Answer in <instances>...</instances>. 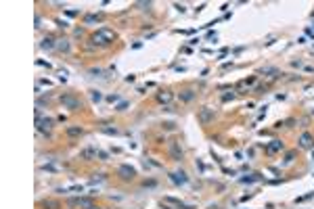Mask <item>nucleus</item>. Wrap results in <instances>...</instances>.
Masks as SVG:
<instances>
[{
	"instance_id": "f257e3e1",
	"label": "nucleus",
	"mask_w": 314,
	"mask_h": 209,
	"mask_svg": "<svg viewBox=\"0 0 314 209\" xmlns=\"http://www.w3.org/2000/svg\"><path fill=\"white\" fill-rule=\"evenodd\" d=\"M92 40L94 44H109V42H113V32H109V29H98L94 36H92Z\"/></svg>"
},
{
	"instance_id": "f03ea898",
	"label": "nucleus",
	"mask_w": 314,
	"mask_h": 209,
	"mask_svg": "<svg viewBox=\"0 0 314 209\" xmlns=\"http://www.w3.org/2000/svg\"><path fill=\"white\" fill-rule=\"evenodd\" d=\"M61 103H63V105H65L67 109H71V111L80 109V100H78V98H73V96H69V94L61 96Z\"/></svg>"
},
{
	"instance_id": "7ed1b4c3",
	"label": "nucleus",
	"mask_w": 314,
	"mask_h": 209,
	"mask_svg": "<svg viewBox=\"0 0 314 209\" xmlns=\"http://www.w3.org/2000/svg\"><path fill=\"white\" fill-rule=\"evenodd\" d=\"M120 176H122L124 180H132L136 176V171H134V167H130V165H122L120 167Z\"/></svg>"
},
{
	"instance_id": "20e7f679",
	"label": "nucleus",
	"mask_w": 314,
	"mask_h": 209,
	"mask_svg": "<svg viewBox=\"0 0 314 209\" xmlns=\"http://www.w3.org/2000/svg\"><path fill=\"white\" fill-rule=\"evenodd\" d=\"M212 117H214V111H212V109H203V111L199 113V121H201V124H207Z\"/></svg>"
},
{
	"instance_id": "39448f33",
	"label": "nucleus",
	"mask_w": 314,
	"mask_h": 209,
	"mask_svg": "<svg viewBox=\"0 0 314 209\" xmlns=\"http://www.w3.org/2000/svg\"><path fill=\"white\" fill-rule=\"evenodd\" d=\"M170 153H172L174 161H180V159H182V151L178 149V144H176V142H172V144H170Z\"/></svg>"
},
{
	"instance_id": "423d86ee",
	"label": "nucleus",
	"mask_w": 314,
	"mask_h": 209,
	"mask_svg": "<svg viewBox=\"0 0 314 209\" xmlns=\"http://www.w3.org/2000/svg\"><path fill=\"white\" fill-rule=\"evenodd\" d=\"M36 125H38V130H42V132H44V130H50L52 119H48V117H46V119H42V117H40V119L36 121Z\"/></svg>"
},
{
	"instance_id": "0eeeda50",
	"label": "nucleus",
	"mask_w": 314,
	"mask_h": 209,
	"mask_svg": "<svg viewBox=\"0 0 314 209\" xmlns=\"http://www.w3.org/2000/svg\"><path fill=\"white\" fill-rule=\"evenodd\" d=\"M281 149H283V142H281V140H272V142L268 144V149H266V151L272 155V153H276V151H281Z\"/></svg>"
},
{
	"instance_id": "6e6552de",
	"label": "nucleus",
	"mask_w": 314,
	"mask_h": 209,
	"mask_svg": "<svg viewBox=\"0 0 314 209\" xmlns=\"http://www.w3.org/2000/svg\"><path fill=\"white\" fill-rule=\"evenodd\" d=\"M300 144H302L304 149H310V146H312V136H310V134H302Z\"/></svg>"
},
{
	"instance_id": "1a4fd4ad",
	"label": "nucleus",
	"mask_w": 314,
	"mask_h": 209,
	"mask_svg": "<svg viewBox=\"0 0 314 209\" xmlns=\"http://www.w3.org/2000/svg\"><path fill=\"white\" fill-rule=\"evenodd\" d=\"M67 134L73 138V136H82V134H84V130H82V128H78V125H73V128H67Z\"/></svg>"
},
{
	"instance_id": "9d476101",
	"label": "nucleus",
	"mask_w": 314,
	"mask_h": 209,
	"mask_svg": "<svg viewBox=\"0 0 314 209\" xmlns=\"http://www.w3.org/2000/svg\"><path fill=\"white\" fill-rule=\"evenodd\" d=\"M42 207L44 209H59V203L52 201V199H46V201H42Z\"/></svg>"
},
{
	"instance_id": "9b49d317",
	"label": "nucleus",
	"mask_w": 314,
	"mask_h": 209,
	"mask_svg": "<svg viewBox=\"0 0 314 209\" xmlns=\"http://www.w3.org/2000/svg\"><path fill=\"white\" fill-rule=\"evenodd\" d=\"M172 180H174L176 184H184V182H186V178H184V174H172Z\"/></svg>"
},
{
	"instance_id": "f8f14e48",
	"label": "nucleus",
	"mask_w": 314,
	"mask_h": 209,
	"mask_svg": "<svg viewBox=\"0 0 314 209\" xmlns=\"http://www.w3.org/2000/svg\"><path fill=\"white\" fill-rule=\"evenodd\" d=\"M92 155H96V151H94V149H86V151H82V153H80V157H82V159H88V157H92Z\"/></svg>"
},
{
	"instance_id": "ddd939ff",
	"label": "nucleus",
	"mask_w": 314,
	"mask_h": 209,
	"mask_svg": "<svg viewBox=\"0 0 314 209\" xmlns=\"http://www.w3.org/2000/svg\"><path fill=\"white\" fill-rule=\"evenodd\" d=\"M170 98H172V96H170V92H161V94L157 96V100H159V103H168Z\"/></svg>"
},
{
	"instance_id": "4468645a",
	"label": "nucleus",
	"mask_w": 314,
	"mask_h": 209,
	"mask_svg": "<svg viewBox=\"0 0 314 209\" xmlns=\"http://www.w3.org/2000/svg\"><path fill=\"white\" fill-rule=\"evenodd\" d=\"M59 50H63V52H67V50H69V44H67V40H61V42H59Z\"/></svg>"
},
{
	"instance_id": "2eb2a0df",
	"label": "nucleus",
	"mask_w": 314,
	"mask_h": 209,
	"mask_svg": "<svg viewBox=\"0 0 314 209\" xmlns=\"http://www.w3.org/2000/svg\"><path fill=\"white\" fill-rule=\"evenodd\" d=\"M256 180H260V174H253V176H247V178H243V182H256Z\"/></svg>"
},
{
	"instance_id": "dca6fc26",
	"label": "nucleus",
	"mask_w": 314,
	"mask_h": 209,
	"mask_svg": "<svg viewBox=\"0 0 314 209\" xmlns=\"http://www.w3.org/2000/svg\"><path fill=\"white\" fill-rule=\"evenodd\" d=\"M42 48H52V40H50V38H44V40H42Z\"/></svg>"
},
{
	"instance_id": "f3484780",
	"label": "nucleus",
	"mask_w": 314,
	"mask_h": 209,
	"mask_svg": "<svg viewBox=\"0 0 314 209\" xmlns=\"http://www.w3.org/2000/svg\"><path fill=\"white\" fill-rule=\"evenodd\" d=\"M90 96H92V100L96 103V100H101V92H96V90H92L90 92Z\"/></svg>"
},
{
	"instance_id": "a211bd4d",
	"label": "nucleus",
	"mask_w": 314,
	"mask_h": 209,
	"mask_svg": "<svg viewBox=\"0 0 314 209\" xmlns=\"http://www.w3.org/2000/svg\"><path fill=\"white\" fill-rule=\"evenodd\" d=\"M191 98H193V92H191V90H186V92L182 94V100H191Z\"/></svg>"
},
{
	"instance_id": "6ab92c4d",
	"label": "nucleus",
	"mask_w": 314,
	"mask_h": 209,
	"mask_svg": "<svg viewBox=\"0 0 314 209\" xmlns=\"http://www.w3.org/2000/svg\"><path fill=\"white\" fill-rule=\"evenodd\" d=\"M103 132H105V134H117L115 128H103Z\"/></svg>"
},
{
	"instance_id": "aec40b11",
	"label": "nucleus",
	"mask_w": 314,
	"mask_h": 209,
	"mask_svg": "<svg viewBox=\"0 0 314 209\" xmlns=\"http://www.w3.org/2000/svg\"><path fill=\"white\" fill-rule=\"evenodd\" d=\"M117 98H120L117 94H111V96H107V100H111V103H113V100H117Z\"/></svg>"
},
{
	"instance_id": "412c9836",
	"label": "nucleus",
	"mask_w": 314,
	"mask_h": 209,
	"mask_svg": "<svg viewBox=\"0 0 314 209\" xmlns=\"http://www.w3.org/2000/svg\"><path fill=\"white\" fill-rule=\"evenodd\" d=\"M90 209H96V207H90Z\"/></svg>"
}]
</instances>
